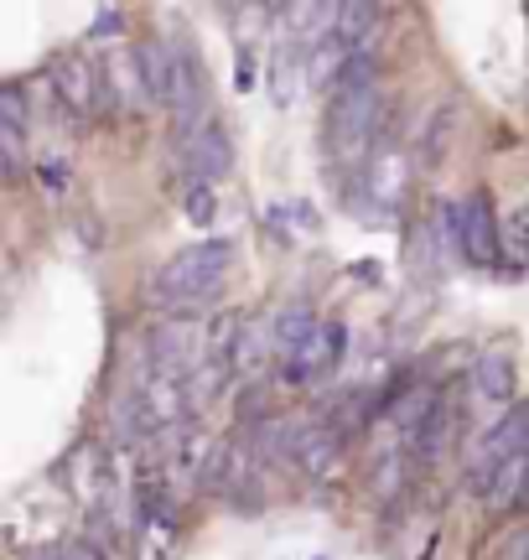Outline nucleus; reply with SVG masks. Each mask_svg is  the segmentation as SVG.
Here are the masks:
<instances>
[{
    "label": "nucleus",
    "instance_id": "obj_21",
    "mask_svg": "<svg viewBox=\"0 0 529 560\" xmlns=\"http://www.w3.org/2000/svg\"><path fill=\"white\" fill-rule=\"evenodd\" d=\"M405 472H410V457H400V452H395V457H385V467L374 472V493H379V499H395Z\"/></svg>",
    "mask_w": 529,
    "mask_h": 560
},
{
    "label": "nucleus",
    "instance_id": "obj_1",
    "mask_svg": "<svg viewBox=\"0 0 529 560\" xmlns=\"http://www.w3.org/2000/svg\"><path fill=\"white\" fill-rule=\"evenodd\" d=\"M228 265H234V244L228 240L183 244V249L151 276V301L162 306L166 317H187L192 306H203V301L224 285Z\"/></svg>",
    "mask_w": 529,
    "mask_h": 560
},
{
    "label": "nucleus",
    "instance_id": "obj_5",
    "mask_svg": "<svg viewBox=\"0 0 529 560\" xmlns=\"http://www.w3.org/2000/svg\"><path fill=\"white\" fill-rule=\"evenodd\" d=\"M99 73L104 68H94L83 52H62V58H52V68H47V79L58 89L62 109H73V115H94V104L104 100Z\"/></svg>",
    "mask_w": 529,
    "mask_h": 560
},
{
    "label": "nucleus",
    "instance_id": "obj_14",
    "mask_svg": "<svg viewBox=\"0 0 529 560\" xmlns=\"http://www.w3.org/2000/svg\"><path fill=\"white\" fill-rule=\"evenodd\" d=\"M379 21H385L379 5H338L332 37H338V47H343L348 58H358V52H368V37H379Z\"/></svg>",
    "mask_w": 529,
    "mask_h": 560
},
{
    "label": "nucleus",
    "instance_id": "obj_22",
    "mask_svg": "<svg viewBox=\"0 0 529 560\" xmlns=\"http://www.w3.org/2000/svg\"><path fill=\"white\" fill-rule=\"evenodd\" d=\"M213 213H219V198L208 192L203 182H192V187H187V219L198 223V229H208V223H213Z\"/></svg>",
    "mask_w": 529,
    "mask_h": 560
},
{
    "label": "nucleus",
    "instance_id": "obj_11",
    "mask_svg": "<svg viewBox=\"0 0 529 560\" xmlns=\"http://www.w3.org/2000/svg\"><path fill=\"white\" fill-rule=\"evenodd\" d=\"M183 161H187V172H192V182L213 187L219 177H228V166H234V145H228V136L219 130V125H208L203 136H192L183 145Z\"/></svg>",
    "mask_w": 529,
    "mask_h": 560
},
{
    "label": "nucleus",
    "instance_id": "obj_3",
    "mask_svg": "<svg viewBox=\"0 0 529 560\" xmlns=\"http://www.w3.org/2000/svg\"><path fill=\"white\" fill-rule=\"evenodd\" d=\"M145 359L162 380H192L208 363V327L192 317H156L145 327Z\"/></svg>",
    "mask_w": 529,
    "mask_h": 560
},
{
    "label": "nucleus",
    "instance_id": "obj_24",
    "mask_svg": "<svg viewBox=\"0 0 529 560\" xmlns=\"http://www.w3.org/2000/svg\"><path fill=\"white\" fill-rule=\"evenodd\" d=\"M348 276L358 280V285H379V280H385V265L379 260H353L348 265Z\"/></svg>",
    "mask_w": 529,
    "mask_h": 560
},
{
    "label": "nucleus",
    "instance_id": "obj_6",
    "mask_svg": "<svg viewBox=\"0 0 529 560\" xmlns=\"http://www.w3.org/2000/svg\"><path fill=\"white\" fill-rule=\"evenodd\" d=\"M525 452H529V405H509V410H504V420H498L489 436H483V457H478L472 488L483 493V482H489L493 467H498V462H509V457H525Z\"/></svg>",
    "mask_w": 529,
    "mask_h": 560
},
{
    "label": "nucleus",
    "instance_id": "obj_12",
    "mask_svg": "<svg viewBox=\"0 0 529 560\" xmlns=\"http://www.w3.org/2000/svg\"><path fill=\"white\" fill-rule=\"evenodd\" d=\"M270 322H275V353H281V359H296L306 342L322 332V317H317L306 301H291V306H281V312H275Z\"/></svg>",
    "mask_w": 529,
    "mask_h": 560
},
{
    "label": "nucleus",
    "instance_id": "obj_23",
    "mask_svg": "<svg viewBox=\"0 0 529 560\" xmlns=\"http://www.w3.org/2000/svg\"><path fill=\"white\" fill-rule=\"evenodd\" d=\"M255 79H260V73H255V52H249V47H239V73H234V89H239V94H249V89H255Z\"/></svg>",
    "mask_w": 529,
    "mask_h": 560
},
{
    "label": "nucleus",
    "instance_id": "obj_26",
    "mask_svg": "<svg viewBox=\"0 0 529 560\" xmlns=\"http://www.w3.org/2000/svg\"><path fill=\"white\" fill-rule=\"evenodd\" d=\"M120 11H99V21H94V37H115L120 32Z\"/></svg>",
    "mask_w": 529,
    "mask_h": 560
},
{
    "label": "nucleus",
    "instance_id": "obj_20",
    "mask_svg": "<svg viewBox=\"0 0 529 560\" xmlns=\"http://www.w3.org/2000/svg\"><path fill=\"white\" fill-rule=\"evenodd\" d=\"M0 161H5V177L16 182L21 166H26V125L0 120Z\"/></svg>",
    "mask_w": 529,
    "mask_h": 560
},
{
    "label": "nucleus",
    "instance_id": "obj_25",
    "mask_svg": "<svg viewBox=\"0 0 529 560\" xmlns=\"http://www.w3.org/2000/svg\"><path fill=\"white\" fill-rule=\"evenodd\" d=\"M62 560H104V556H99V545L94 540H68L62 545Z\"/></svg>",
    "mask_w": 529,
    "mask_h": 560
},
{
    "label": "nucleus",
    "instance_id": "obj_16",
    "mask_svg": "<svg viewBox=\"0 0 529 560\" xmlns=\"http://www.w3.org/2000/svg\"><path fill=\"white\" fill-rule=\"evenodd\" d=\"M457 115H462V109H457V100H442L436 104V109H431V120H426V136H421V145H415V151H421V166H442V161H447V145H451V136H457Z\"/></svg>",
    "mask_w": 529,
    "mask_h": 560
},
{
    "label": "nucleus",
    "instance_id": "obj_10",
    "mask_svg": "<svg viewBox=\"0 0 529 560\" xmlns=\"http://www.w3.org/2000/svg\"><path fill=\"white\" fill-rule=\"evenodd\" d=\"M130 58H136V68H141L151 109H172V89H177V58H172V47H162L156 37H145V42H136Z\"/></svg>",
    "mask_w": 529,
    "mask_h": 560
},
{
    "label": "nucleus",
    "instance_id": "obj_13",
    "mask_svg": "<svg viewBox=\"0 0 529 560\" xmlns=\"http://www.w3.org/2000/svg\"><path fill=\"white\" fill-rule=\"evenodd\" d=\"M472 380H478V395L493 405H514V389H519V374H514V359L504 348H489L478 369H472Z\"/></svg>",
    "mask_w": 529,
    "mask_h": 560
},
{
    "label": "nucleus",
    "instance_id": "obj_9",
    "mask_svg": "<svg viewBox=\"0 0 529 560\" xmlns=\"http://www.w3.org/2000/svg\"><path fill=\"white\" fill-rule=\"evenodd\" d=\"M343 342H348V327L338 317L332 322H322V332H317V338L306 342L302 353H296V359H285V384H311L317 380V374H327V369H332V363L343 359Z\"/></svg>",
    "mask_w": 529,
    "mask_h": 560
},
{
    "label": "nucleus",
    "instance_id": "obj_27",
    "mask_svg": "<svg viewBox=\"0 0 529 560\" xmlns=\"http://www.w3.org/2000/svg\"><path fill=\"white\" fill-rule=\"evenodd\" d=\"M26 560H62V550H32Z\"/></svg>",
    "mask_w": 529,
    "mask_h": 560
},
{
    "label": "nucleus",
    "instance_id": "obj_8",
    "mask_svg": "<svg viewBox=\"0 0 529 560\" xmlns=\"http://www.w3.org/2000/svg\"><path fill=\"white\" fill-rule=\"evenodd\" d=\"M166 478H183V482H203L208 462H213V452H219V441L208 436L198 420H187L183 431H172L166 436Z\"/></svg>",
    "mask_w": 529,
    "mask_h": 560
},
{
    "label": "nucleus",
    "instance_id": "obj_15",
    "mask_svg": "<svg viewBox=\"0 0 529 560\" xmlns=\"http://www.w3.org/2000/svg\"><path fill=\"white\" fill-rule=\"evenodd\" d=\"M525 493H529V452H525V457L498 462V467L489 472V482H483V499H489V509H514Z\"/></svg>",
    "mask_w": 529,
    "mask_h": 560
},
{
    "label": "nucleus",
    "instance_id": "obj_17",
    "mask_svg": "<svg viewBox=\"0 0 529 560\" xmlns=\"http://www.w3.org/2000/svg\"><path fill=\"white\" fill-rule=\"evenodd\" d=\"M451 431H457V416H451V400H442V405H436V416L426 420V431L410 441V462H421V467H436V462L447 457Z\"/></svg>",
    "mask_w": 529,
    "mask_h": 560
},
{
    "label": "nucleus",
    "instance_id": "obj_2",
    "mask_svg": "<svg viewBox=\"0 0 529 560\" xmlns=\"http://www.w3.org/2000/svg\"><path fill=\"white\" fill-rule=\"evenodd\" d=\"M374 130H379V83L338 89L327 104V151L338 161H358L374 145Z\"/></svg>",
    "mask_w": 529,
    "mask_h": 560
},
{
    "label": "nucleus",
    "instance_id": "obj_4",
    "mask_svg": "<svg viewBox=\"0 0 529 560\" xmlns=\"http://www.w3.org/2000/svg\"><path fill=\"white\" fill-rule=\"evenodd\" d=\"M447 229H451V249H462L468 265H478V270L498 265L504 234H498V213H493V198L483 187L468 192L462 202H447Z\"/></svg>",
    "mask_w": 529,
    "mask_h": 560
},
{
    "label": "nucleus",
    "instance_id": "obj_19",
    "mask_svg": "<svg viewBox=\"0 0 529 560\" xmlns=\"http://www.w3.org/2000/svg\"><path fill=\"white\" fill-rule=\"evenodd\" d=\"M239 332H245V312H219V317H208V363H219V369L234 374Z\"/></svg>",
    "mask_w": 529,
    "mask_h": 560
},
{
    "label": "nucleus",
    "instance_id": "obj_7",
    "mask_svg": "<svg viewBox=\"0 0 529 560\" xmlns=\"http://www.w3.org/2000/svg\"><path fill=\"white\" fill-rule=\"evenodd\" d=\"M291 457L302 467L306 478H327L338 457H343V425H332V420H306L296 425V441H291Z\"/></svg>",
    "mask_w": 529,
    "mask_h": 560
},
{
    "label": "nucleus",
    "instance_id": "obj_18",
    "mask_svg": "<svg viewBox=\"0 0 529 560\" xmlns=\"http://www.w3.org/2000/svg\"><path fill=\"white\" fill-rule=\"evenodd\" d=\"M270 348H275V322L245 312V332H239V348H234V374H260Z\"/></svg>",
    "mask_w": 529,
    "mask_h": 560
}]
</instances>
